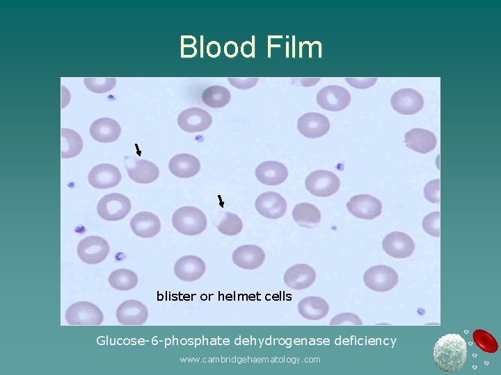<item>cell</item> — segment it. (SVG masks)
<instances>
[{
  "instance_id": "8fae6325",
  "label": "cell",
  "mask_w": 501,
  "mask_h": 375,
  "mask_svg": "<svg viewBox=\"0 0 501 375\" xmlns=\"http://www.w3.org/2000/svg\"><path fill=\"white\" fill-rule=\"evenodd\" d=\"M212 123V118L210 114L197 107L184 110L177 117V124L180 128L192 133L205 131Z\"/></svg>"
},
{
  "instance_id": "d6a6232c",
  "label": "cell",
  "mask_w": 501,
  "mask_h": 375,
  "mask_svg": "<svg viewBox=\"0 0 501 375\" xmlns=\"http://www.w3.org/2000/svg\"><path fill=\"white\" fill-rule=\"evenodd\" d=\"M84 81V85L89 90L98 94L112 90L116 83L115 78L109 77H86Z\"/></svg>"
},
{
  "instance_id": "52a82bcc",
  "label": "cell",
  "mask_w": 501,
  "mask_h": 375,
  "mask_svg": "<svg viewBox=\"0 0 501 375\" xmlns=\"http://www.w3.org/2000/svg\"><path fill=\"white\" fill-rule=\"evenodd\" d=\"M109 251L110 247L107 241L97 235L84 238L77 245L78 256L83 262L90 265L104 260Z\"/></svg>"
},
{
  "instance_id": "2e32d148",
  "label": "cell",
  "mask_w": 501,
  "mask_h": 375,
  "mask_svg": "<svg viewBox=\"0 0 501 375\" xmlns=\"http://www.w3.org/2000/svg\"><path fill=\"white\" fill-rule=\"evenodd\" d=\"M255 208L264 217L278 219L285 214L287 203L280 194L268 191L257 197L255 200Z\"/></svg>"
},
{
  "instance_id": "4fadbf2b",
  "label": "cell",
  "mask_w": 501,
  "mask_h": 375,
  "mask_svg": "<svg viewBox=\"0 0 501 375\" xmlns=\"http://www.w3.org/2000/svg\"><path fill=\"white\" fill-rule=\"evenodd\" d=\"M125 169L129 177L138 183H150L157 179L159 175L158 167L153 162L143 159L127 157Z\"/></svg>"
},
{
  "instance_id": "f1b7e54d",
  "label": "cell",
  "mask_w": 501,
  "mask_h": 375,
  "mask_svg": "<svg viewBox=\"0 0 501 375\" xmlns=\"http://www.w3.org/2000/svg\"><path fill=\"white\" fill-rule=\"evenodd\" d=\"M108 282L113 289L127 291L134 288L138 282L136 274L130 269L120 268L112 272Z\"/></svg>"
},
{
  "instance_id": "ffe728a7",
  "label": "cell",
  "mask_w": 501,
  "mask_h": 375,
  "mask_svg": "<svg viewBox=\"0 0 501 375\" xmlns=\"http://www.w3.org/2000/svg\"><path fill=\"white\" fill-rule=\"evenodd\" d=\"M232 258L237 266L244 269L253 270L263 264L265 253L257 245L246 244L237 248L232 253Z\"/></svg>"
},
{
  "instance_id": "4316f807",
  "label": "cell",
  "mask_w": 501,
  "mask_h": 375,
  "mask_svg": "<svg viewBox=\"0 0 501 375\" xmlns=\"http://www.w3.org/2000/svg\"><path fill=\"white\" fill-rule=\"evenodd\" d=\"M294 220L300 226L314 228L321 221V212L315 205L303 202L296 204L292 211Z\"/></svg>"
},
{
  "instance_id": "d590c367",
  "label": "cell",
  "mask_w": 501,
  "mask_h": 375,
  "mask_svg": "<svg viewBox=\"0 0 501 375\" xmlns=\"http://www.w3.org/2000/svg\"><path fill=\"white\" fill-rule=\"evenodd\" d=\"M330 325H362L361 319L355 314L343 312L337 315L331 320Z\"/></svg>"
},
{
  "instance_id": "30bf717a",
  "label": "cell",
  "mask_w": 501,
  "mask_h": 375,
  "mask_svg": "<svg viewBox=\"0 0 501 375\" xmlns=\"http://www.w3.org/2000/svg\"><path fill=\"white\" fill-rule=\"evenodd\" d=\"M391 105L396 112L401 115H413L423 108L424 99L413 89L402 88L392 95Z\"/></svg>"
},
{
  "instance_id": "e0dca14e",
  "label": "cell",
  "mask_w": 501,
  "mask_h": 375,
  "mask_svg": "<svg viewBox=\"0 0 501 375\" xmlns=\"http://www.w3.org/2000/svg\"><path fill=\"white\" fill-rule=\"evenodd\" d=\"M122 179L119 169L114 165L102 163L92 168L88 176L89 183L96 189L104 190L117 185Z\"/></svg>"
},
{
  "instance_id": "7402d4cb",
  "label": "cell",
  "mask_w": 501,
  "mask_h": 375,
  "mask_svg": "<svg viewBox=\"0 0 501 375\" xmlns=\"http://www.w3.org/2000/svg\"><path fill=\"white\" fill-rule=\"evenodd\" d=\"M257 179L267 185H278L287 178L288 170L283 163L268 160L260 164L255 169Z\"/></svg>"
},
{
  "instance_id": "9c48e42d",
  "label": "cell",
  "mask_w": 501,
  "mask_h": 375,
  "mask_svg": "<svg viewBox=\"0 0 501 375\" xmlns=\"http://www.w3.org/2000/svg\"><path fill=\"white\" fill-rule=\"evenodd\" d=\"M347 208L353 216L370 220L381 215L382 203L370 194H361L352 197L347 203Z\"/></svg>"
},
{
  "instance_id": "44dd1931",
  "label": "cell",
  "mask_w": 501,
  "mask_h": 375,
  "mask_svg": "<svg viewBox=\"0 0 501 375\" xmlns=\"http://www.w3.org/2000/svg\"><path fill=\"white\" fill-rule=\"evenodd\" d=\"M130 227L137 236L150 238L160 232L161 222L156 215L150 212L143 211L132 217L130 220Z\"/></svg>"
},
{
  "instance_id": "ac0fdd59",
  "label": "cell",
  "mask_w": 501,
  "mask_h": 375,
  "mask_svg": "<svg viewBox=\"0 0 501 375\" xmlns=\"http://www.w3.org/2000/svg\"><path fill=\"white\" fill-rule=\"evenodd\" d=\"M206 265L199 257L187 255L179 258L174 265V273L180 280L193 282L200 278L205 274Z\"/></svg>"
},
{
  "instance_id": "d4e9b609",
  "label": "cell",
  "mask_w": 501,
  "mask_h": 375,
  "mask_svg": "<svg viewBox=\"0 0 501 375\" xmlns=\"http://www.w3.org/2000/svg\"><path fill=\"white\" fill-rule=\"evenodd\" d=\"M168 168L175 176L191 178L199 172L200 162L194 156L188 153H180L174 156L170 160Z\"/></svg>"
},
{
  "instance_id": "74e56055",
  "label": "cell",
  "mask_w": 501,
  "mask_h": 375,
  "mask_svg": "<svg viewBox=\"0 0 501 375\" xmlns=\"http://www.w3.org/2000/svg\"><path fill=\"white\" fill-rule=\"evenodd\" d=\"M206 52L210 57L215 58L219 56L221 53V47L218 42H209L206 47Z\"/></svg>"
},
{
  "instance_id": "8d00e7d4",
  "label": "cell",
  "mask_w": 501,
  "mask_h": 375,
  "mask_svg": "<svg viewBox=\"0 0 501 375\" xmlns=\"http://www.w3.org/2000/svg\"><path fill=\"white\" fill-rule=\"evenodd\" d=\"M230 83L238 89L246 90L253 87L259 78H228Z\"/></svg>"
},
{
  "instance_id": "ab89813d",
  "label": "cell",
  "mask_w": 501,
  "mask_h": 375,
  "mask_svg": "<svg viewBox=\"0 0 501 375\" xmlns=\"http://www.w3.org/2000/svg\"><path fill=\"white\" fill-rule=\"evenodd\" d=\"M250 48L251 49V46L250 44H245V43H244L242 45L241 51H242V53H244L243 54L244 56H246L247 54L250 55V53H251L252 49H249Z\"/></svg>"
},
{
  "instance_id": "7a4b0ae2",
  "label": "cell",
  "mask_w": 501,
  "mask_h": 375,
  "mask_svg": "<svg viewBox=\"0 0 501 375\" xmlns=\"http://www.w3.org/2000/svg\"><path fill=\"white\" fill-rule=\"evenodd\" d=\"M172 223L178 232L186 235L200 234L207 224L205 213L193 206H184L176 210L172 217Z\"/></svg>"
},
{
  "instance_id": "7c38bea8",
  "label": "cell",
  "mask_w": 501,
  "mask_h": 375,
  "mask_svg": "<svg viewBox=\"0 0 501 375\" xmlns=\"http://www.w3.org/2000/svg\"><path fill=\"white\" fill-rule=\"evenodd\" d=\"M384 251L395 258H406L412 255L415 250V243L407 234L394 231L388 234L382 242Z\"/></svg>"
},
{
  "instance_id": "5b68a950",
  "label": "cell",
  "mask_w": 501,
  "mask_h": 375,
  "mask_svg": "<svg viewBox=\"0 0 501 375\" xmlns=\"http://www.w3.org/2000/svg\"><path fill=\"white\" fill-rule=\"evenodd\" d=\"M305 185L312 194L319 197H327L334 194L339 190L340 180L332 172L317 170L311 172L306 177Z\"/></svg>"
},
{
  "instance_id": "f35d334b",
  "label": "cell",
  "mask_w": 501,
  "mask_h": 375,
  "mask_svg": "<svg viewBox=\"0 0 501 375\" xmlns=\"http://www.w3.org/2000/svg\"><path fill=\"white\" fill-rule=\"evenodd\" d=\"M224 53L226 56L233 57L237 53V46L234 42H228L224 47Z\"/></svg>"
},
{
  "instance_id": "f546056e",
  "label": "cell",
  "mask_w": 501,
  "mask_h": 375,
  "mask_svg": "<svg viewBox=\"0 0 501 375\" xmlns=\"http://www.w3.org/2000/svg\"><path fill=\"white\" fill-rule=\"evenodd\" d=\"M230 91L221 85H212L207 88L202 94V100L207 106L219 108L225 106L230 102Z\"/></svg>"
},
{
  "instance_id": "d6986e66",
  "label": "cell",
  "mask_w": 501,
  "mask_h": 375,
  "mask_svg": "<svg viewBox=\"0 0 501 375\" xmlns=\"http://www.w3.org/2000/svg\"><path fill=\"white\" fill-rule=\"evenodd\" d=\"M315 269L307 264H296L287 269L283 280L286 285L295 290L310 287L316 280Z\"/></svg>"
},
{
  "instance_id": "ba28073f",
  "label": "cell",
  "mask_w": 501,
  "mask_h": 375,
  "mask_svg": "<svg viewBox=\"0 0 501 375\" xmlns=\"http://www.w3.org/2000/svg\"><path fill=\"white\" fill-rule=\"evenodd\" d=\"M319 106L329 111H340L345 109L351 101L349 91L340 85H330L321 88L316 97Z\"/></svg>"
},
{
  "instance_id": "cb8c5ba5",
  "label": "cell",
  "mask_w": 501,
  "mask_h": 375,
  "mask_svg": "<svg viewBox=\"0 0 501 375\" xmlns=\"http://www.w3.org/2000/svg\"><path fill=\"white\" fill-rule=\"evenodd\" d=\"M120 133V124L115 119L109 117L96 119L90 127L91 137L102 143H110L117 140Z\"/></svg>"
},
{
  "instance_id": "8992f818",
  "label": "cell",
  "mask_w": 501,
  "mask_h": 375,
  "mask_svg": "<svg viewBox=\"0 0 501 375\" xmlns=\"http://www.w3.org/2000/svg\"><path fill=\"white\" fill-rule=\"evenodd\" d=\"M363 281L369 289L383 292L395 287L398 283V274L395 269L387 265H375L366 270Z\"/></svg>"
},
{
  "instance_id": "836d02e7",
  "label": "cell",
  "mask_w": 501,
  "mask_h": 375,
  "mask_svg": "<svg viewBox=\"0 0 501 375\" xmlns=\"http://www.w3.org/2000/svg\"><path fill=\"white\" fill-rule=\"evenodd\" d=\"M440 212H432L424 218L422 221V228L427 233L431 236L438 238L440 236Z\"/></svg>"
},
{
  "instance_id": "484cf974",
  "label": "cell",
  "mask_w": 501,
  "mask_h": 375,
  "mask_svg": "<svg viewBox=\"0 0 501 375\" xmlns=\"http://www.w3.org/2000/svg\"><path fill=\"white\" fill-rule=\"evenodd\" d=\"M297 308L303 318L314 321L325 317L329 311L327 301L316 296L303 298L299 302Z\"/></svg>"
},
{
  "instance_id": "1f68e13d",
  "label": "cell",
  "mask_w": 501,
  "mask_h": 375,
  "mask_svg": "<svg viewBox=\"0 0 501 375\" xmlns=\"http://www.w3.org/2000/svg\"><path fill=\"white\" fill-rule=\"evenodd\" d=\"M472 338L476 345L485 352L495 353L498 349L495 338L484 330H475L473 332Z\"/></svg>"
},
{
  "instance_id": "83f0119b",
  "label": "cell",
  "mask_w": 501,
  "mask_h": 375,
  "mask_svg": "<svg viewBox=\"0 0 501 375\" xmlns=\"http://www.w3.org/2000/svg\"><path fill=\"white\" fill-rule=\"evenodd\" d=\"M61 151L63 158H73L81 151L83 141L79 134L74 130L63 128L61 130Z\"/></svg>"
},
{
  "instance_id": "9a60e30c",
  "label": "cell",
  "mask_w": 501,
  "mask_h": 375,
  "mask_svg": "<svg viewBox=\"0 0 501 375\" xmlns=\"http://www.w3.org/2000/svg\"><path fill=\"white\" fill-rule=\"evenodd\" d=\"M297 128L303 136L315 139L328 132L330 122L325 115L319 112H307L299 118Z\"/></svg>"
},
{
  "instance_id": "603a6c76",
  "label": "cell",
  "mask_w": 501,
  "mask_h": 375,
  "mask_svg": "<svg viewBox=\"0 0 501 375\" xmlns=\"http://www.w3.org/2000/svg\"><path fill=\"white\" fill-rule=\"evenodd\" d=\"M404 142L409 149L421 153L433 151L437 144L436 135L431 131L414 128L404 135Z\"/></svg>"
},
{
  "instance_id": "4dcf8cb0",
  "label": "cell",
  "mask_w": 501,
  "mask_h": 375,
  "mask_svg": "<svg viewBox=\"0 0 501 375\" xmlns=\"http://www.w3.org/2000/svg\"><path fill=\"white\" fill-rule=\"evenodd\" d=\"M220 233L228 236L239 234L243 228V222L237 215L226 212L223 220L216 226Z\"/></svg>"
},
{
  "instance_id": "3957f363",
  "label": "cell",
  "mask_w": 501,
  "mask_h": 375,
  "mask_svg": "<svg viewBox=\"0 0 501 375\" xmlns=\"http://www.w3.org/2000/svg\"><path fill=\"white\" fill-rule=\"evenodd\" d=\"M103 318L100 308L89 301L76 302L65 312V319L72 326H97L102 323Z\"/></svg>"
},
{
  "instance_id": "6da1fadb",
  "label": "cell",
  "mask_w": 501,
  "mask_h": 375,
  "mask_svg": "<svg viewBox=\"0 0 501 375\" xmlns=\"http://www.w3.org/2000/svg\"><path fill=\"white\" fill-rule=\"evenodd\" d=\"M434 361L440 369L457 372L463 368L467 358V347L459 334L450 333L439 338L434 349Z\"/></svg>"
},
{
  "instance_id": "5bb4252c",
  "label": "cell",
  "mask_w": 501,
  "mask_h": 375,
  "mask_svg": "<svg viewBox=\"0 0 501 375\" xmlns=\"http://www.w3.org/2000/svg\"><path fill=\"white\" fill-rule=\"evenodd\" d=\"M148 310L141 301L129 299L122 302L116 310L118 322L122 325L138 326L148 319Z\"/></svg>"
},
{
  "instance_id": "277c9868",
  "label": "cell",
  "mask_w": 501,
  "mask_h": 375,
  "mask_svg": "<svg viewBox=\"0 0 501 375\" xmlns=\"http://www.w3.org/2000/svg\"><path fill=\"white\" fill-rule=\"evenodd\" d=\"M130 200L120 193H111L98 201L97 212L106 221H118L125 218L131 210Z\"/></svg>"
},
{
  "instance_id": "e575fe53",
  "label": "cell",
  "mask_w": 501,
  "mask_h": 375,
  "mask_svg": "<svg viewBox=\"0 0 501 375\" xmlns=\"http://www.w3.org/2000/svg\"><path fill=\"white\" fill-rule=\"evenodd\" d=\"M440 181L438 178L431 181L424 186V197L429 202L440 203Z\"/></svg>"
}]
</instances>
